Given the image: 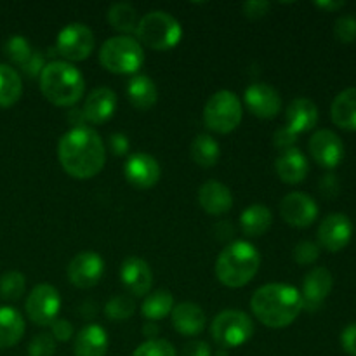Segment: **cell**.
<instances>
[{"instance_id":"d6986e66","label":"cell","mask_w":356,"mask_h":356,"mask_svg":"<svg viewBox=\"0 0 356 356\" xmlns=\"http://www.w3.org/2000/svg\"><path fill=\"white\" fill-rule=\"evenodd\" d=\"M117 94L108 87H97L87 96L82 111L90 124H104L110 120L117 110Z\"/></svg>"},{"instance_id":"f35d334b","label":"cell","mask_w":356,"mask_h":356,"mask_svg":"<svg viewBox=\"0 0 356 356\" xmlns=\"http://www.w3.org/2000/svg\"><path fill=\"white\" fill-rule=\"evenodd\" d=\"M320 257V245H316L315 242H299L294 249V259L296 263L306 266V264H313Z\"/></svg>"},{"instance_id":"d6a6232c","label":"cell","mask_w":356,"mask_h":356,"mask_svg":"<svg viewBox=\"0 0 356 356\" xmlns=\"http://www.w3.org/2000/svg\"><path fill=\"white\" fill-rule=\"evenodd\" d=\"M136 312V302L131 296L127 294H118L113 296L110 301L104 306V313L110 320L113 322H125L131 318Z\"/></svg>"},{"instance_id":"ee69618b","label":"cell","mask_w":356,"mask_h":356,"mask_svg":"<svg viewBox=\"0 0 356 356\" xmlns=\"http://www.w3.org/2000/svg\"><path fill=\"white\" fill-rule=\"evenodd\" d=\"M181 356H212V351L205 341H191L183 348Z\"/></svg>"},{"instance_id":"60d3db41","label":"cell","mask_w":356,"mask_h":356,"mask_svg":"<svg viewBox=\"0 0 356 356\" xmlns=\"http://www.w3.org/2000/svg\"><path fill=\"white\" fill-rule=\"evenodd\" d=\"M52 334L51 336L54 337V341H70L73 337V325L68 322V320L58 318L54 323H52Z\"/></svg>"},{"instance_id":"4316f807","label":"cell","mask_w":356,"mask_h":356,"mask_svg":"<svg viewBox=\"0 0 356 356\" xmlns=\"http://www.w3.org/2000/svg\"><path fill=\"white\" fill-rule=\"evenodd\" d=\"M24 334V320L19 312L9 306H0V350L14 346Z\"/></svg>"},{"instance_id":"52a82bcc","label":"cell","mask_w":356,"mask_h":356,"mask_svg":"<svg viewBox=\"0 0 356 356\" xmlns=\"http://www.w3.org/2000/svg\"><path fill=\"white\" fill-rule=\"evenodd\" d=\"M243 117L242 101L232 90L212 94L204 108V122L218 134H229L240 125Z\"/></svg>"},{"instance_id":"ffe728a7","label":"cell","mask_w":356,"mask_h":356,"mask_svg":"<svg viewBox=\"0 0 356 356\" xmlns=\"http://www.w3.org/2000/svg\"><path fill=\"white\" fill-rule=\"evenodd\" d=\"M285 120H287L285 127L299 136L301 132H308L315 127L318 122V108L308 97H296L289 103Z\"/></svg>"},{"instance_id":"5b68a950","label":"cell","mask_w":356,"mask_h":356,"mask_svg":"<svg viewBox=\"0 0 356 356\" xmlns=\"http://www.w3.org/2000/svg\"><path fill=\"white\" fill-rule=\"evenodd\" d=\"M136 35L139 42L153 51H169L181 42L183 28L179 21L169 13L153 10L139 19Z\"/></svg>"},{"instance_id":"8d00e7d4","label":"cell","mask_w":356,"mask_h":356,"mask_svg":"<svg viewBox=\"0 0 356 356\" xmlns=\"http://www.w3.org/2000/svg\"><path fill=\"white\" fill-rule=\"evenodd\" d=\"M334 35L341 44L356 42V17L353 14H344L334 24Z\"/></svg>"},{"instance_id":"484cf974","label":"cell","mask_w":356,"mask_h":356,"mask_svg":"<svg viewBox=\"0 0 356 356\" xmlns=\"http://www.w3.org/2000/svg\"><path fill=\"white\" fill-rule=\"evenodd\" d=\"M127 97L136 110L146 111L155 106L156 99H159V90L149 76L136 75L132 76L127 86Z\"/></svg>"},{"instance_id":"3957f363","label":"cell","mask_w":356,"mask_h":356,"mask_svg":"<svg viewBox=\"0 0 356 356\" xmlns=\"http://www.w3.org/2000/svg\"><path fill=\"white\" fill-rule=\"evenodd\" d=\"M261 268V256L249 242H233L219 254L216 261V277L229 289H240L249 284Z\"/></svg>"},{"instance_id":"e575fe53","label":"cell","mask_w":356,"mask_h":356,"mask_svg":"<svg viewBox=\"0 0 356 356\" xmlns=\"http://www.w3.org/2000/svg\"><path fill=\"white\" fill-rule=\"evenodd\" d=\"M6 54L14 65L23 68L24 63L31 58L33 51H31L30 42H28L26 38L21 37V35H14V37H10L9 40L6 42Z\"/></svg>"},{"instance_id":"ac0fdd59","label":"cell","mask_w":356,"mask_h":356,"mask_svg":"<svg viewBox=\"0 0 356 356\" xmlns=\"http://www.w3.org/2000/svg\"><path fill=\"white\" fill-rule=\"evenodd\" d=\"M120 280L124 287L136 298H143L152 291L153 273L149 264L141 257H127L122 263Z\"/></svg>"},{"instance_id":"8fae6325","label":"cell","mask_w":356,"mask_h":356,"mask_svg":"<svg viewBox=\"0 0 356 356\" xmlns=\"http://www.w3.org/2000/svg\"><path fill=\"white\" fill-rule=\"evenodd\" d=\"M280 214L287 225L294 228H308L318 218V205L302 191H294L284 197L280 204Z\"/></svg>"},{"instance_id":"5bb4252c","label":"cell","mask_w":356,"mask_h":356,"mask_svg":"<svg viewBox=\"0 0 356 356\" xmlns=\"http://www.w3.org/2000/svg\"><path fill=\"white\" fill-rule=\"evenodd\" d=\"M160 163L145 152L134 153L127 159L124 167V176L129 184L138 190H149L160 181Z\"/></svg>"},{"instance_id":"7a4b0ae2","label":"cell","mask_w":356,"mask_h":356,"mask_svg":"<svg viewBox=\"0 0 356 356\" xmlns=\"http://www.w3.org/2000/svg\"><path fill=\"white\" fill-rule=\"evenodd\" d=\"M254 316L270 329H284L294 323L302 312L301 292L287 284H268L250 299Z\"/></svg>"},{"instance_id":"7dc6e473","label":"cell","mask_w":356,"mask_h":356,"mask_svg":"<svg viewBox=\"0 0 356 356\" xmlns=\"http://www.w3.org/2000/svg\"><path fill=\"white\" fill-rule=\"evenodd\" d=\"M110 149L113 155L117 156H124L127 155L129 152V139L125 134H120V132H117V134H113L110 138Z\"/></svg>"},{"instance_id":"83f0119b","label":"cell","mask_w":356,"mask_h":356,"mask_svg":"<svg viewBox=\"0 0 356 356\" xmlns=\"http://www.w3.org/2000/svg\"><path fill=\"white\" fill-rule=\"evenodd\" d=\"M273 216L264 204H254L240 216V226L247 236H261L271 228Z\"/></svg>"},{"instance_id":"4fadbf2b","label":"cell","mask_w":356,"mask_h":356,"mask_svg":"<svg viewBox=\"0 0 356 356\" xmlns=\"http://www.w3.org/2000/svg\"><path fill=\"white\" fill-rule=\"evenodd\" d=\"M66 273L76 289H92L103 277L104 261L96 252H80L70 261Z\"/></svg>"},{"instance_id":"74e56055","label":"cell","mask_w":356,"mask_h":356,"mask_svg":"<svg viewBox=\"0 0 356 356\" xmlns=\"http://www.w3.org/2000/svg\"><path fill=\"white\" fill-rule=\"evenodd\" d=\"M56 353V341L51 334H38L28 346V355L30 356H54Z\"/></svg>"},{"instance_id":"1f68e13d","label":"cell","mask_w":356,"mask_h":356,"mask_svg":"<svg viewBox=\"0 0 356 356\" xmlns=\"http://www.w3.org/2000/svg\"><path fill=\"white\" fill-rule=\"evenodd\" d=\"M108 23L111 24V28L120 33H134L138 30L139 17L136 7H132L127 2H118L113 3L108 10Z\"/></svg>"},{"instance_id":"2e32d148","label":"cell","mask_w":356,"mask_h":356,"mask_svg":"<svg viewBox=\"0 0 356 356\" xmlns=\"http://www.w3.org/2000/svg\"><path fill=\"white\" fill-rule=\"evenodd\" d=\"M353 236V225L350 218L344 214H330L320 222L318 226V242L329 252H339Z\"/></svg>"},{"instance_id":"277c9868","label":"cell","mask_w":356,"mask_h":356,"mask_svg":"<svg viewBox=\"0 0 356 356\" xmlns=\"http://www.w3.org/2000/svg\"><path fill=\"white\" fill-rule=\"evenodd\" d=\"M83 76L66 61H52L40 73V90L49 103L56 106H73L83 96Z\"/></svg>"},{"instance_id":"816d5d0a","label":"cell","mask_w":356,"mask_h":356,"mask_svg":"<svg viewBox=\"0 0 356 356\" xmlns=\"http://www.w3.org/2000/svg\"><path fill=\"white\" fill-rule=\"evenodd\" d=\"M216 356H228V351L222 350V348H219V351H218V353H216Z\"/></svg>"},{"instance_id":"681fc988","label":"cell","mask_w":356,"mask_h":356,"mask_svg":"<svg viewBox=\"0 0 356 356\" xmlns=\"http://www.w3.org/2000/svg\"><path fill=\"white\" fill-rule=\"evenodd\" d=\"M70 122H72L75 127H83V124H86V117H83V111L82 110H73L72 113H70Z\"/></svg>"},{"instance_id":"b9f144b4","label":"cell","mask_w":356,"mask_h":356,"mask_svg":"<svg viewBox=\"0 0 356 356\" xmlns=\"http://www.w3.org/2000/svg\"><path fill=\"white\" fill-rule=\"evenodd\" d=\"M268 10H270V2H264V0H254V2L243 3V14L250 19H259V17L266 16Z\"/></svg>"},{"instance_id":"cb8c5ba5","label":"cell","mask_w":356,"mask_h":356,"mask_svg":"<svg viewBox=\"0 0 356 356\" xmlns=\"http://www.w3.org/2000/svg\"><path fill=\"white\" fill-rule=\"evenodd\" d=\"M275 170L284 183L299 184L308 176V159L298 148L287 149V152H282V155L277 159Z\"/></svg>"},{"instance_id":"836d02e7","label":"cell","mask_w":356,"mask_h":356,"mask_svg":"<svg viewBox=\"0 0 356 356\" xmlns=\"http://www.w3.org/2000/svg\"><path fill=\"white\" fill-rule=\"evenodd\" d=\"M24 289H26V280L19 271H7L0 277V298L2 299L16 301L23 296Z\"/></svg>"},{"instance_id":"f1b7e54d","label":"cell","mask_w":356,"mask_h":356,"mask_svg":"<svg viewBox=\"0 0 356 356\" xmlns=\"http://www.w3.org/2000/svg\"><path fill=\"white\" fill-rule=\"evenodd\" d=\"M174 296L165 289L152 292L145 298L141 306V313L146 318V322H159L172 313L174 309Z\"/></svg>"},{"instance_id":"ba28073f","label":"cell","mask_w":356,"mask_h":356,"mask_svg":"<svg viewBox=\"0 0 356 356\" xmlns=\"http://www.w3.org/2000/svg\"><path fill=\"white\" fill-rule=\"evenodd\" d=\"M212 339L222 350L245 344L254 334V323L247 313L238 309H226L214 318L211 327Z\"/></svg>"},{"instance_id":"8992f818","label":"cell","mask_w":356,"mask_h":356,"mask_svg":"<svg viewBox=\"0 0 356 356\" xmlns=\"http://www.w3.org/2000/svg\"><path fill=\"white\" fill-rule=\"evenodd\" d=\"M99 61L108 72L118 75L136 73L145 63V51L136 38L129 35L108 38L99 51Z\"/></svg>"},{"instance_id":"7bdbcfd3","label":"cell","mask_w":356,"mask_h":356,"mask_svg":"<svg viewBox=\"0 0 356 356\" xmlns=\"http://www.w3.org/2000/svg\"><path fill=\"white\" fill-rule=\"evenodd\" d=\"M341 346L350 356H356V323H351L341 332Z\"/></svg>"},{"instance_id":"4dcf8cb0","label":"cell","mask_w":356,"mask_h":356,"mask_svg":"<svg viewBox=\"0 0 356 356\" xmlns=\"http://www.w3.org/2000/svg\"><path fill=\"white\" fill-rule=\"evenodd\" d=\"M23 82L19 73L7 65H0V108H9L19 101Z\"/></svg>"},{"instance_id":"bcb514c9","label":"cell","mask_w":356,"mask_h":356,"mask_svg":"<svg viewBox=\"0 0 356 356\" xmlns=\"http://www.w3.org/2000/svg\"><path fill=\"white\" fill-rule=\"evenodd\" d=\"M45 68V63H44V56L38 54V52H33L31 58L24 63L23 66V72L26 73L28 76H40L42 70Z\"/></svg>"},{"instance_id":"f6af8a7d","label":"cell","mask_w":356,"mask_h":356,"mask_svg":"<svg viewBox=\"0 0 356 356\" xmlns=\"http://www.w3.org/2000/svg\"><path fill=\"white\" fill-rule=\"evenodd\" d=\"M320 191L325 198H334L339 193V179L334 174H327L320 181Z\"/></svg>"},{"instance_id":"ab89813d","label":"cell","mask_w":356,"mask_h":356,"mask_svg":"<svg viewBox=\"0 0 356 356\" xmlns=\"http://www.w3.org/2000/svg\"><path fill=\"white\" fill-rule=\"evenodd\" d=\"M296 143H298V136L292 131H289L287 127L278 129L273 134V145L277 146L280 152H287V149L296 148Z\"/></svg>"},{"instance_id":"30bf717a","label":"cell","mask_w":356,"mask_h":356,"mask_svg":"<svg viewBox=\"0 0 356 356\" xmlns=\"http://www.w3.org/2000/svg\"><path fill=\"white\" fill-rule=\"evenodd\" d=\"M94 38L92 30L87 24L72 23L63 28L56 40L58 52L68 61H83L94 51Z\"/></svg>"},{"instance_id":"9a60e30c","label":"cell","mask_w":356,"mask_h":356,"mask_svg":"<svg viewBox=\"0 0 356 356\" xmlns=\"http://www.w3.org/2000/svg\"><path fill=\"white\" fill-rule=\"evenodd\" d=\"M243 101L250 113L256 115L257 118H264V120L275 118L282 110V97L278 90L263 82L247 87Z\"/></svg>"},{"instance_id":"7c38bea8","label":"cell","mask_w":356,"mask_h":356,"mask_svg":"<svg viewBox=\"0 0 356 356\" xmlns=\"http://www.w3.org/2000/svg\"><path fill=\"white\" fill-rule=\"evenodd\" d=\"M309 153H312L313 160L318 163L323 169H336L344 159V145L341 141L339 136L336 132L329 131V129H322L316 131L309 139Z\"/></svg>"},{"instance_id":"c3c4849f","label":"cell","mask_w":356,"mask_h":356,"mask_svg":"<svg viewBox=\"0 0 356 356\" xmlns=\"http://www.w3.org/2000/svg\"><path fill=\"white\" fill-rule=\"evenodd\" d=\"M315 6L318 9L327 10V13H337V10L346 6V2H329V0H323V2H315Z\"/></svg>"},{"instance_id":"e0dca14e","label":"cell","mask_w":356,"mask_h":356,"mask_svg":"<svg viewBox=\"0 0 356 356\" xmlns=\"http://www.w3.org/2000/svg\"><path fill=\"white\" fill-rule=\"evenodd\" d=\"M332 273L327 268H313L302 282V309L316 312L332 292Z\"/></svg>"},{"instance_id":"f907efd6","label":"cell","mask_w":356,"mask_h":356,"mask_svg":"<svg viewBox=\"0 0 356 356\" xmlns=\"http://www.w3.org/2000/svg\"><path fill=\"white\" fill-rule=\"evenodd\" d=\"M143 334L146 337H149V339H153L159 334V327L155 325V322H146L145 327H143Z\"/></svg>"},{"instance_id":"44dd1931","label":"cell","mask_w":356,"mask_h":356,"mask_svg":"<svg viewBox=\"0 0 356 356\" xmlns=\"http://www.w3.org/2000/svg\"><path fill=\"white\" fill-rule=\"evenodd\" d=\"M170 320H172V327L177 332L191 337L204 332L207 315L195 302H181V305L174 306L172 313H170Z\"/></svg>"},{"instance_id":"7402d4cb","label":"cell","mask_w":356,"mask_h":356,"mask_svg":"<svg viewBox=\"0 0 356 356\" xmlns=\"http://www.w3.org/2000/svg\"><path fill=\"white\" fill-rule=\"evenodd\" d=\"M198 202L202 209L211 216H221L229 212L233 205V195L221 181L211 179L204 183L198 190Z\"/></svg>"},{"instance_id":"f546056e","label":"cell","mask_w":356,"mask_h":356,"mask_svg":"<svg viewBox=\"0 0 356 356\" xmlns=\"http://www.w3.org/2000/svg\"><path fill=\"white\" fill-rule=\"evenodd\" d=\"M191 160L197 163L198 167L204 169H211L218 163L219 156H221V148H219L218 141L209 134H198L193 139L190 146Z\"/></svg>"},{"instance_id":"603a6c76","label":"cell","mask_w":356,"mask_h":356,"mask_svg":"<svg viewBox=\"0 0 356 356\" xmlns=\"http://www.w3.org/2000/svg\"><path fill=\"white\" fill-rule=\"evenodd\" d=\"M108 346H110V339H108L106 330L101 325L90 323L76 334L73 351H75V356H106Z\"/></svg>"},{"instance_id":"9c48e42d","label":"cell","mask_w":356,"mask_h":356,"mask_svg":"<svg viewBox=\"0 0 356 356\" xmlns=\"http://www.w3.org/2000/svg\"><path fill=\"white\" fill-rule=\"evenodd\" d=\"M26 315L35 325L49 327L58 320L61 309V296L49 284L37 285L26 298Z\"/></svg>"},{"instance_id":"d4e9b609","label":"cell","mask_w":356,"mask_h":356,"mask_svg":"<svg viewBox=\"0 0 356 356\" xmlns=\"http://www.w3.org/2000/svg\"><path fill=\"white\" fill-rule=\"evenodd\" d=\"M330 117L339 129L356 132V87H350L334 97Z\"/></svg>"},{"instance_id":"d590c367","label":"cell","mask_w":356,"mask_h":356,"mask_svg":"<svg viewBox=\"0 0 356 356\" xmlns=\"http://www.w3.org/2000/svg\"><path fill=\"white\" fill-rule=\"evenodd\" d=\"M132 356H177L172 344L165 339H148L136 348Z\"/></svg>"},{"instance_id":"6da1fadb","label":"cell","mask_w":356,"mask_h":356,"mask_svg":"<svg viewBox=\"0 0 356 356\" xmlns=\"http://www.w3.org/2000/svg\"><path fill=\"white\" fill-rule=\"evenodd\" d=\"M58 159L63 170L75 179H90L103 170L106 146L90 127H73L58 145Z\"/></svg>"}]
</instances>
